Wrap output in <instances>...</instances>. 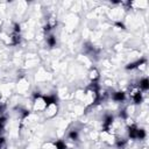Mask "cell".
<instances>
[{
  "mask_svg": "<svg viewBox=\"0 0 149 149\" xmlns=\"http://www.w3.org/2000/svg\"><path fill=\"white\" fill-rule=\"evenodd\" d=\"M128 137L129 139H133V140H136V134H137V127L135 125H130L128 126Z\"/></svg>",
  "mask_w": 149,
  "mask_h": 149,
  "instance_id": "6",
  "label": "cell"
},
{
  "mask_svg": "<svg viewBox=\"0 0 149 149\" xmlns=\"http://www.w3.org/2000/svg\"><path fill=\"white\" fill-rule=\"evenodd\" d=\"M6 139L3 136H0V149H6Z\"/></svg>",
  "mask_w": 149,
  "mask_h": 149,
  "instance_id": "16",
  "label": "cell"
},
{
  "mask_svg": "<svg viewBox=\"0 0 149 149\" xmlns=\"http://www.w3.org/2000/svg\"><path fill=\"white\" fill-rule=\"evenodd\" d=\"M146 137V130L143 128H137V134H136V140H143Z\"/></svg>",
  "mask_w": 149,
  "mask_h": 149,
  "instance_id": "12",
  "label": "cell"
},
{
  "mask_svg": "<svg viewBox=\"0 0 149 149\" xmlns=\"http://www.w3.org/2000/svg\"><path fill=\"white\" fill-rule=\"evenodd\" d=\"M139 86H140V90L148 91L149 90V79L148 78H142L139 83Z\"/></svg>",
  "mask_w": 149,
  "mask_h": 149,
  "instance_id": "8",
  "label": "cell"
},
{
  "mask_svg": "<svg viewBox=\"0 0 149 149\" xmlns=\"http://www.w3.org/2000/svg\"><path fill=\"white\" fill-rule=\"evenodd\" d=\"M20 31H21L20 24H19V23H14V33H19V34H20Z\"/></svg>",
  "mask_w": 149,
  "mask_h": 149,
  "instance_id": "17",
  "label": "cell"
},
{
  "mask_svg": "<svg viewBox=\"0 0 149 149\" xmlns=\"http://www.w3.org/2000/svg\"><path fill=\"white\" fill-rule=\"evenodd\" d=\"M47 44H48L50 48L56 47V44H57V40H56V37H55L54 35H49V36L47 37Z\"/></svg>",
  "mask_w": 149,
  "mask_h": 149,
  "instance_id": "9",
  "label": "cell"
},
{
  "mask_svg": "<svg viewBox=\"0 0 149 149\" xmlns=\"http://www.w3.org/2000/svg\"><path fill=\"white\" fill-rule=\"evenodd\" d=\"M146 58H141V59H137V61H135V62H133V63H129V64H127L126 65V69L127 70H133V69H136V68H139L140 65H142V64H146Z\"/></svg>",
  "mask_w": 149,
  "mask_h": 149,
  "instance_id": "3",
  "label": "cell"
},
{
  "mask_svg": "<svg viewBox=\"0 0 149 149\" xmlns=\"http://www.w3.org/2000/svg\"><path fill=\"white\" fill-rule=\"evenodd\" d=\"M68 136H69L70 140H72V141H77V140H78V136H79L78 130H77V129H72V130H70Z\"/></svg>",
  "mask_w": 149,
  "mask_h": 149,
  "instance_id": "10",
  "label": "cell"
},
{
  "mask_svg": "<svg viewBox=\"0 0 149 149\" xmlns=\"http://www.w3.org/2000/svg\"><path fill=\"white\" fill-rule=\"evenodd\" d=\"M21 42V35L19 33H12L10 35V44L12 45H17Z\"/></svg>",
  "mask_w": 149,
  "mask_h": 149,
  "instance_id": "7",
  "label": "cell"
},
{
  "mask_svg": "<svg viewBox=\"0 0 149 149\" xmlns=\"http://www.w3.org/2000/svg\"><path fill=\"white\" fill-rule=\"evenodd\" d=\"M120 118H122V119H126V118H127V113H126V109L121 111V113H120Z\"/></svg>",
  "mask_w": 149,
  "mask_h": 149,
  "instance_id": "18",
  "label": "cell"
},
{
  "mask_svg": "<svg viewBox=\"0 0 149 149\" xmlns=\"http://www.w3.org/2000/svg\"><path fill=\"white\" fill-rule=\"evenodd\" d=\"M54 146H55L56 149H66V144H65V142L62 141V140L56 141V142L54 143Z\"/></svg>",
  "mask_w": 149,
  "mask_h": 149,
  "instance_id": "13",
  "label": "cell"
},
{
  "mask_svg": "<svg viewBox=\"0 0 149 149\" xmlns=\"http://www.w3.org/2000/svg\"><path fill=\"white\" fill-rule=\"evenodd\" d=\"M115 26H118L119 28H121V29H125L126 27H125V24L122 23V22H115Z\"/></svg>",
  "mask_w": 149,
  "mask_h": 149,
  "instance_id": "19",
  "label": "cell"
},
{
  "mask_svg": "<svg viewBox=\"0 0 149 149\" xmlns=\"http://www.w3.org/2000/svg\"><path fill=\"white\" fill-rule=\"evenodd\" d=\"M6 121H7L6 116H3V115H0V132H2V130H3V128H5V125H6Z\"/></svg>",
  "mask_w": 149,
  "mask_h": 149,
  "instance_id": "15",
  "label": "cell"
},
{
  "mask_svg": "<svg viewBox=\"0 0 149 149\" xmlns=\"http://www.w3.org/2000/svg\"><path fill=\"white\" fill-rule=\"evenodd\" d=\"M90 77H91V81H98V78H99V74H98V71L95 69H93L90 73Z\"/></svg>",
  "mask_w": 149,
  "mask_h": 149,
  "instance_id": "14",
  "label": "cell"
},
{
  "mask_svg": "<svg viewBox=\"0 0 149 149\" xmlns=\"http://www.w3.org/2000/svg\"><path fill=\"white\" fill-rule=\"evenodd\" d=\"M112 99H113L114 101L121 102V101H123V100L126 99V93H125L123 91H116V92H114V93L112 94Z\"/></svg>",
  "mask_w": 149,
  "mask_h": 149,
  "instance_id": "4",
  "label": "cell"
},
{
  "mask_svg": "<svg viewBox=\"0 0 149 149\" xmlns=\"http://www.w3.org/2000/svg\"><path fill=\"white\" fill-rule=\"evenodd\" d=\"M126 143H127V140L126 139H118L115 141V144H116L118 149H123V147L126 146Z\"/></svg>",
  "mask_w": 149,
  "mask_h": 149,
  "instance_id": "11",
  "label": "cell"
},
{
  "mask_svg": "<svg viewBox=\"0 0 149 149\" xmlns=\"http://www.w3.org/2000/svg\"><path fill=\"white\" fill-rule=\"evenodd\" d=\"M42 101H43L44 106L47 108H49L50 106L56 105L57 101H58V99H57L56 95H42Z\"/></svg>",
  "mask_w": 149,
  "mask_h": 149,
  "instance_id": "1",
  "label": "cell"
},
{
  "mask_svg": "<svg viewBox=\"0 0 149 149\" xmlns=\"http://www.w3.org/2000/svg\"><path fill=\"white\" fill-rule=\"evenodd\" d=\"M132 99H133L134 104H136V105L141 104V102H142V100H143V97H142V92H141L140 90H136V91H134V92H133V94H132Z\"/></svg>",
  "mask_w": 149,
  "mask_h": 149,
  "instance_id": "5",
  "label": "cell"
},
{
  "mask_svg": "<svg viewBox=\"0 0 149 149\" xmlns=\"http://www.w3.org/2000/svg\"><path fill=\"white\" fill-rule=\"evenodd\" d=\"M113 121H114V116H113L112 114H107V115L104 118L102 128H104V130H105V132H108V130H109V128H111V126H112Z\"/></svg>",
  "mask_w": 149,
  "mask_h": 149,
  "instance_id": "2",
  "label": "cell"
}]
</instances>
